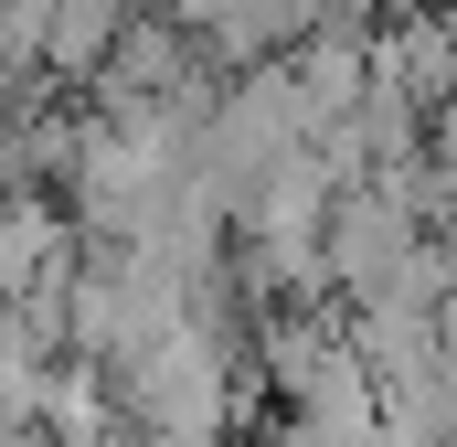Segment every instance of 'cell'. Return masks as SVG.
Listing matches in <instances>:
<instances>
[{"label":"cell","instance_id":"1","mask_svg":"<svg viewBox=\"0 0 457 447\" xmlns=\"http://www.w3.org/2000/svg\"><path fill=\"white\" fill-rule=\"evenodd\" d=\"M128 32V0H43V64L64 75H96Z\"/></svg>","mask_w":457,"mask_h":447},{"label":"cell","instance_id":"2","mask_svg":"<svg viewBox=\"0 0 457 447\" xmlns=\"http://www.w3.org/2000/svg\"><path fill=\"white\" fill-rule=\"evenodd\" d=\"M54 256H64V224L43 214V203H0V309H21Z\"/></svg>","mask_w":457,"mask_h":447},{"label":"cell","instance_id":"3","mask_svg":"<svg viewBox=\"0 0 457 447\" xmlns=\"http://www.w3.org/2000/svg\"><path fill=\"white\" fill-rule=\"evenodd\" d=\"M447 32H457V21H447Z\"/></svg>","mask_w":457,"mask_h":447}]
</instances>
